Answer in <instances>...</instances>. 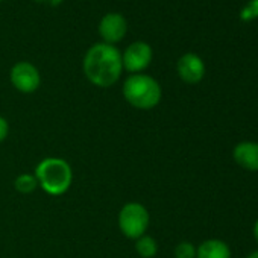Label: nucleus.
<instances>
[{
	"label": "nucleus",
	"instance_id": "nucleus-1",
	"mask_svg": "<svg viewBox=\"0 0 258 258\" xmlns=\"http://www.w3.org/2000/svg\"><path fill=\"white\" fill-rule=\"evenodd\" d=\"M82 67L91 84L102 88L111 87L118 81L123 70L121 53L112 44L96 43L87 50Z\"/></svg>",
	"mask_w": 258,
	"mask_h": 258
},
{
	"label": "nucleus",
	"instance_id": "nucleus-2",
	"mask_svg": "<svg viewBox=\"0 0 258 258\" xmlns=\"http://www.w3.org/2000/svg\"><path fill=\"white\" fill-rule=\"evenodd\" d=\"M38 185L50 196L64 195L73 181L70 164L62 158H44L35 169Z\"/></svg>",
	"mask_w": 258,
	"mask_h": 258
},
{
	"label": "nucleus",
	"instance_id": "nucleus-3",
	"mask_svg": "<svg viewBox=\"0 0 258 258\" xmlns=\"http://www.w3.org/2000/svg\"><path fill=\"white\" fill-rule=\"evenodd\" d=\"M161 87L149 75H131L123 84V96L137 109H152L161 100Z\"/></svg>",
	"mask_w": 258,
	"mask_h": 258
},
{
	"label": "nucleus",
	"instance_id": "nucleus-4",
	"mask_svg": "<svg viewBox=\"0 0 258 258\" xmlns=\"http://www.w3.org/2000/svg\"><path fill=\"white\" fill-rule=\"evenodd\" d=\"M149 211L139 202H129L118 213V228L127 238L137 240L146 234L149 228Z\"/></svg>",
	"mask_w": 258,
	"mask_h": 258
},
{
	"label": "nucleus",
	"instance_id": "nucleus-5",
	"mask_svg": "<svg viewBox=\"0 0 258 258\" xmlns=\"http://www.w3.org/2000/svg\"><path fill=\"white\" fill-rule=\"evenodd\" d=\"M152 61V47L145 41H136L129 44L121 55L123 67L131 73L143 72Z\"/></svg>",
	"mask_w": 258,
	"mask_h": 258
},
{
	"label": "nucleus",
	"instance_id": "nucleus-6",
	"mask_svg": "<svg viewBox=\"0 0 258 258\" xmlns=\"http://www.w3.org/2000/svg\"><path fill=\"white\" fill-rule=\"evenodd\" d=\"M11 82L13 85L22 91V93H34L35 90H38L41 78H40V72L38 69L26 61L17 62L10 73Z\"/></svg>",
	"mask_w": 258,
	"mask_h": 258
},
{
	"label": "nucleus",
	"instance_id": "nucleus-7",
	"mask_svg": "<svg viewBox=\"0 0 258 258\" xmlns=\"http://www.w3.org/2000/svg\"><path fill=\"white\" fill-rule=\"evenodd\" d=\"M127 23L126 19L118 13H108L102 17L99 23V34L103 38V43L114 44L126 35Z\"/></svg>",
	"mask_w": 258,
	"mask_h": 258
},
{
	"label": "nucleus",
	"instance_id": "nucleus-8",
	"mask_svg": "<svg viewBox=\"0 0 258 258\" xmlns=\"http://www.w3.org/2000/svg\"><path fill=\"white\" fill-rule=\"evenodd\" d=\"M178 75L187 84H198L205 76V64L196 53H185L178 59Z\"/></svg>",
	"mask_w": 258,
	"mask_h": 258
},
{
	"label": "nucleus",
	"instance_id": "nucleus-9",
	"mask_svg": "<svg viewBox=\"0 0 258 258\" xmlns=\"http://www.w3.org/2000/svg\"><path fill=\"white\" fill-rule=\"evenodd\" d=\"M232 157L240 167L250 172H258V143H238L232 151Z\"/></svg>",
	"mask_w": 258,
	"mask_h": 258
},
{
	"label": "nucleus",
	"instance_id": "nucleus-10",
	"mask_svg": "<svg viewBox=\"0 0 258 258\" xmlns=\"http://www.w3.org/2000/svg\"><path fill=\"white\" fill-rule=\"evenodd\" d=\"M196 258H231V249L222 240H205L196 249Z\"/></svg>",
	"mask_w": 258,
	"mask_h": 258
},
{
	"label": "nucleus",
	"instance_id": "nucleus-11",
	"mask_svg": "<svg viewBox=\"0 0 258 258\" xmlns=\"http://www.w3.org/2000/svg\"><path fill=\"white\" fill-rule=\"evenodd\" d=\"M136 250L142 258H154L158 252V244L157 240L151 235H142L136 241Z\"/></svg>",
	"mask_w": 258,
	"mask_h": 258
},
{
	"label": "nucleus",
	"instance_id": "nucleus-12",
	"mask_svg": "<svg viewBox=\"0 0 258 258\" xmlns=\"http://www.w3.org/2000/svg\"><path fill=\"white\" fill-rule=\"evenodd\" d=\"M14 187L19 193L22 195H29L32 191H35V188L38 187V181L35 175H29V173H23L20 176L16 178L14 181Z\"/></svg>",
	"mask_w": 258,
	"mask_h": 258
},
{
	"label": "nucleus",
	"instance_id": "nucleus-13",
	"mask_svg": "<svg viewBox=\"0 0 258 258\" xmlns=\"http://www.w3.org/2000/svg\"><path fill=\"white\" fill-rule=\"evenodd\" d=\"M176 258H196V247L190 241H182L175 249Z\"/></svg>",
	"mask_w": 258,
	"mask_h": 258
},
{
	"label": "nucleus",
	"instance_id": "nucleus-14",
	"mask_svg": "<svg viewBox=\"0 0 258 258\" xmlns=\"http://www.w3.org/2000/svg\"><path fill=\"white\" fill-rule=\"evenodd\" d=\"M258 17V0H250V2L241 10L240 13V19L243 22H249Z\"/></svg>",
	"mask_w": 258,
	"mask_h": 258
},
{
	"label": "nucleus",
	"instance_id": "nucleus-15",
	"mask_svg": "<svg viewBox=\"0 0 258 258\" xmlns=\"http://www.w3.org/2000/svg\"><path fill=\"white\" fill-rule=\"evenodd\" d=\"M8 133H10V124L7 121V118L0 117V143L8 137Z\"/></svg>",
	"mask_w": 258,
	"mask_h": 258
},
{
	"label": "nucleus",
	"instance_id": "nucleus-16",
	"mask_svg": "<svg viewBox=\"0 0 258 258\" xmlns=\"http://www.w3.org/2000/svg\"><path fill=\"white\" fill-rule=\"evenodd\" d=\"M253 235H255V240L258 241V220H256L255 225H253Z\"/></svg>",
	"mask_w": 258,
	"mask_h": 258
},
{
	"label": "nucleus",
	"instance_id": "nucleus-17",
	"mask_svg": "<svg viewBox=\"0 0 258 258\" xmlns=\"http://www.w3.org/2000/svg\"><path fill=\"white\" fill-rule=\"evenodd\" d=\"M247 258H258V250H255V252L249 253V255H247Z\"/></svg>",
	"mask_w": 258,
	"mask_h": 258
}]
</instances>
